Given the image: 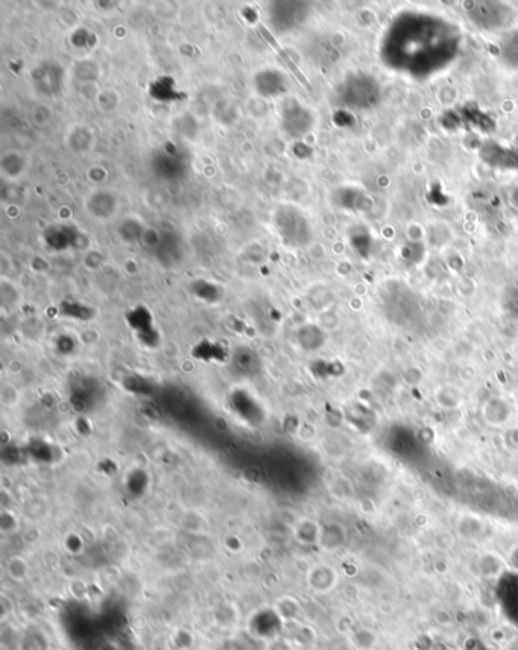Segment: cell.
I'll use <instances>...</instances> for the list:
<instances>
[{
  "mask_svg": "<svg viewBox=\"0 0 518 650\" xmlns=\"http://www.w3.org/2000/svg\"><path fill=\"white\" fill-rule=\"evenodd\" d=\"M344 99L357 108H371L380 99V90L376 81L370 76H354L344 90Z\"/></svg>",
  "mask_w": 518,
  "mask_h": 650,
  "instance_id": "cell-3",
  "label": "cell"
},
{
  "mask_svg": "<svg viewBox=\"0 0 518 650\" xmlns=\"http://www.w3.org/2000/svg\"><path fill=\"white\" fill-rule=\"evenodd\" d=\"M466 6L468 17L481 29L503 28L512 19L511 8L499 2H474Z\"/></svg>",
  "mask_w": 518,
  "mask_h": 650,
  "instance_id": "cell-2",
  "label": "cell"
},
{
  "mask_svg": "<svg viewBox=\"0 0 518 650\" xmlns=\"http://www.w3.org/2000/svg\"><path fill=\"white\" fill-rule=\"evenodd\" d=\"M260 30H262L263 37L266 38V41H268V43L271 44V48L277 52V55H278L281 59L285 61V64H286V67L289 68V70H291V72H292V73L296 76V78H298V81H300L301 84H304V86H306V87H310V86H309V82L306 81V76H303V73L298 70V68H296L295 63H294V61H292L291 58H289V55H287V53H286V50H283V49L280 48V44H278L276 40H274V38L271 37V34L268 32V30H266V28H263V26H262V28H260Z\"/></svg>",
  "mask_w": 518,
  "mask_h": 650,
  "instance_id": "cell-4",
  "label": "cell"
},
{
  "mask_svg": "<svg viewBox=\"0 0 518 650\" xmlns=\"http://www.w3.org/2000/svg\"><path fill=\"white\" fill-rule=\"evenodd\" d=\"M266 650H292V646L291 643H287L286 638L276 637V638L268 640V643H266Z\"/></svg>",
  "mask_w": 518,
  "mask_h": 650,
  "instance_id": "cell-7",
  "label": "cell"
},
{
  "mask_svg": "<svg viewBox=\"0 0 518 650\" xmlns=\"http://www.w3.org/2000/svg\"><path fill=\"white\" fill-rule=\"evenodd\" d=\"M501 53L509 66L518 68V30L505 38L501 43Z\"/></svg>",
  "mask_w": 518,
  "mask_h": 650,
  "instance_id": "cell-5",
  "label": "cell"
},
{
  "mask_svg": "<svg viewBox=\"0 0 518 650\" xmlns=\"http://www.w3.org/2000/svg\"><path fill=\"white\" fill-rule=\"evenodd\" d=\"M383 58L395 70L414 75L441 70L458 49V30L444 20L406 14L387 30Z\"/></svg>",
  "mask_w": 518,
  "mask_h": 650,
  "instance_id": "cell-1",
  "label": "cell"
},
{
  "mask_svg": "<svg viewBox=\"0 0 518 650\" xmlns=\"http://www.w3.org/2000/svg\"><path fill=\"white\" fill-rule=\"evenodd\" d=\"M274 611H276V614L280 617L281 622H286V620H292V618H295L300 609H298V605H296V600L291 598H283L276 603V609Z\"/></svg>",
  "mask_w": 518,
  "mask_h": 650,
  "instance_id": "cell-6",
  "label": "cell"
}]
</instances>
